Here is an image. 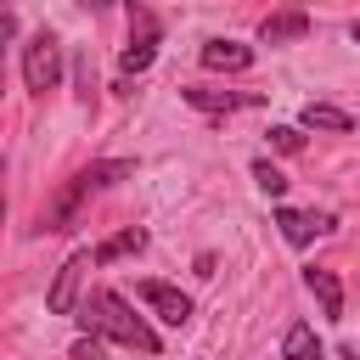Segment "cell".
<instances>
[{"label":"cell","mask_w":360,"mask_h":360,"mask_svg":"<svg viewBox=\"0 0 360 360\" xmlns=\"http://www.w3.org/2000/svg\"><path fill=\"white\" fill-rule=\"evenodd\" d=\"M180 101L197 107V112H242V107H259L264 96H259V90H208V84H186Z\"/></svg>","instance_id":"52a82bcc"},{"label":"cell","mask_w":360,"mask_h":360,"mask_svg":"<svg viewBox=\"0 0 360 360\" xmlns=\"http://www.w3.org/2000/svg\"><path fill=\"white\" fill-rule=\"evenodd\" d=\"M129 174H135V163H129V158L84 163V169H79V174H73V180H68V186H62V191H56V197L45 202L39 225H45V231H68V225L79 219V208H84V202H90V197H96L101 186H118V180H129Z\"/></svg>","instance_id":"7a4b0ae2"},{"label":"cell","mask_w":360,"mask_h":360,"mask_svg":"<svg viewBox=\"0 0 360 360\" xmlns=\"http://www.w3.org/2000/svg\"><path fill=\"white\" fill-rule=\"evenodd\" d=\"M141 248H146V231H141V225H129V231H118V236H107V242L96 248V264L129 259V253H141Z\"/></svg>","instance_id":"5bb4252c"},{"label":"cell","mask_w":360,"mask_h":360,"mask_svg":"<svg viewBox=\"0 0 360 360\" xmlns=\"http://www.w3.org/2000/svg\"><path fill=\"white\" fill-rule=\"evenodd\" d=\"M309 34V11H270L264 22H259V39L264 45H292V39H304Z\"/></svg>","instance_id":"8fae6325"},{"label":"cell","mask_w":360,"mask_h":360,"mask_svg":"<svg viewBox=\"0 0 360 360\" xmlns=\"http://www.w3.org/2000/svg\"><path fill=\"white\" fill-rule=\"evenodd\" d=\"M158 56V17L146 6H129V45H124V73H146Z\"/></svg>","instance_id":"5b68a950"},{"label":"cell","mask_w":360,"mask_h":360,"mask_svg":"<svg viewBox=\"0 0 360 360\" xmlns=\"http://www.w3.org/2000/svg\"><path fill=\"white\" fill-rule=\"evenodd\" d=\"M202 68H214V73H248L253 68V45H242V39H202Z\"/></svg>","instance_id":"ba28073f"},{"label":"cell","mask_w":360,"mask_h":360,"mask_svg":"<svg viewBox=\"0 0 360 360\" xmlns=\"http://www.w3.org/2000/svg\"><path fill=\"white\" fill-rule=\"evenodd\" d=\"M281 360H326V349H321V338H315L309 321H292V326H287V338H281Z\"/></svg>","instance_id":"4fadbf2b"},{"label":"cell","mask_w":360,"mask_h":360,"mask_svg":"<svg viewBox=\"0 0 360 360\" xmlns=\"http://www.w3.org/2000/svg\"><path fill=\"white\" fill-rule=\"evenodd\" d=\"M304 287L315 292V304H321V315H326V321H343V281H338L332 270L309 264V270H304Z\"/></svg>","instance_id":"30bf717a"},{"label":"cell","mask_w":360,"mask_h":360,"mask_svg":"<svg viewBox=\"0 0 360 360\" xmlns=\"http://www.w3.org/2000/svg\"><path fill=\"white\" fill-rule=\"evenodd\" d=\"M298 129H326V135H349V129H354V118H349L343 107H332V101H304V112H298Z\"/></svg>","instance_id":"7c38bea8"},{"label":"cell","mask_w":360,"mask_h":360,"mask_svg":"<svg viewBox=\"0 0 360 360\" xmlns=\"http://www.w3.org/2000/svg\"><path fill=\"white\" fill-rule=\"evenodd\" d=\"M135 298H141L158 321H169V326H186V321H191V298H186L180 287H169V281H135Z\"/></svg>","instance_id":"8992f818"},{"label":"cell","mask_w":360,"mask_h":360,"mask_svg":"<svg viewBox=\"0 0 360 360\" xmlns=\"http://www.w3.org/2000/svg\"><path fill=\"white\" fill-rule=\"evenodd\" d=\"M73 360H101V338H90V332H84V338L73 343Z\"/></svg>","instance_id":"ac0fdd59"},{"label":"cell","mask_w":360,"mask_h":360,"mask_svg":"<svg viewBox=\"0 0 360 360\" xmlns=\"http://www.w3.org/2000/svg\"><path fill=\"white\" fill-rule=\"evenodd\" d=\"M73 84H79V101L90 107V96H96V68H90V56L73 62Z\"/></svg>","instance_id":"e0dca14e"},{"label":"cell","mask_w":360,"mask_h":360,"mask_svg":"<svg viewBox=\"0 0 360 360\" xmlns=\"http://www.w3.org/2000/svg\"><path fill=\"white\" fill-rule=\"evenodd\" d=\"M270 146H276V152H304V129H298V124H276V129H270Z\"/></svg>","instance_id":"2e32d148"},{"label":"cell","mask_w":360,"mask_h":360,"mask_svg":"<svg viewBox=\"0 0 360 360\" xmlns=\"http://www.w3.org/2000/svg\"><path fill=\"white\" fill-rule=\"evenodd\" d=\"M56 79H62V39H56L51 28H39V34H28V45H22V84H28L34 96H45V90H56Z\"/></svg>","instance_id":"3957f363"},{"label":"cell","mask_w":360,"mask_h":360,"mask_svg":"<svg viewBox=\"0 0 360 360\" xmlns=\"http://www.w3.org/2000/svg\"><path fill=\"white\" fill-rule=\"evenodd\" d=\"M349 39H354V45H360V17H354V22H349Z\"/></svg>","instance_id":"d6986e66"},{"label":"cell","mask_w":360,"mask_h":360,"mask_svg":"<svg viewBox=\"0 0 360 360\" xmlns=\"http://www.w3.org/2000/svg\"><path fill=\"white\" fill-rule=\"evenodd\" d=\"M90 264H96V248H79V253L62 259L56 281L45 287V309H51V315H79V304H84V270H90Z\"/></svg>","instance_id":"277c9868"},{"label":"cell","mask_w":360,"mask_h":360,"mask_svg":"<svg viewBox=\"0 0 360 360\" xmlns=\"http://www.w3.org/2000/svg\"><path fill=\"white\" fill-rule=\"evenodd\" d=\"M253 186H259L264 197H281V191H287V174H281L270 158H259V163H253Z\"/></svg>","instance_id":"9a60e30c"},{"label":"cell","mask_w":360,"mask_h":360,"mask_svg":"<svg viewBox=\"0 0 360 360\" xmlns=\"http://www.w3.org/2000/svg\"><path fill=\"white\" fill-rule=\"evenodd\" d=\"M73 321H79L90 338H112V343H124V349H135V354H158V349H163L158 332H152V326L129 309V298L112 292V287H90Z\"/></svg>","instance_id":"6da1fadb"},{"label":"cell","mask_w":360,"mask_h":360,"mask_svg":"<svg viewBox=\"0 0 360 360\" xmlns=\"http://www.w3.org/2000/svg\"><path fill=\"white\" fill-rule=\"evenodd\" d=\"M276 225H281V236H287L292 248H309L321 231H332L326 214H304V208H276Z\"/></svg>","instance_id":"9c48e42d"}]
</instances>
